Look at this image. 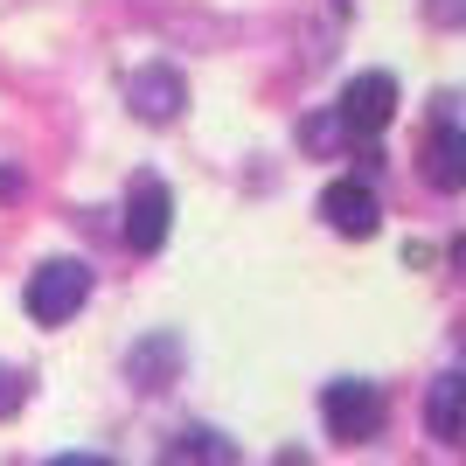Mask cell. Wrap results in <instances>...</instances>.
Wrapping results in <instances>:
<instances>
[{"mask_svg":"<svg viewBox=\"0 0 466 466\" xmlns=\"http://www.w3.org/2000/svg\"><path fill=\"white\" fill-rule=\"evenodd\" d=\"M28 313H35V328H63V320H77V307L91 299V272H84L77 258H49V265H35V279H28Z\"/></svg>","mask_w":466,"mask_h":466,"instance_id":"6da1fadb","label":"cell"},{"mask_svg":"<svg viewBox=\"0 0 466 466\" xmlns=\"http://www.w3.org/2000/svg\"><path fill=\"white\" fill-rule=\"evenodd\" d=\"M320 418H328V439H341V446H362V439H376V431H383V390H376V383H355V376H341V383L320 390Z\"/></svg>","mask_w":466,"mask_h":466,"instance_id":"7a4b0ae2","label":"cell"},{"mask_svg":"<svg viewBox=\"0 0 466 466\" xmlns=\"http://www.w3.org/2000/svg\"><path fill=\"white\" fill-rule=\"evenodd\" d=\"M167 223H175V195H167V181H160V175H133V181H126V244H133L139 258L160 251V244H167Z\"/></svg>","mask_w":466,"mask_h":466,"instance_id":"3957f363","label":"cell"},{"mask_svg":"<svg viewBox=\"0 0 466 466\" xmlns=\"http://www.w3.org/2000/svg\"><path fill=\"white\" fill-rule=\"evenodd\" d=\"M334 112L349 118L355 139H376L390 118H397V77H390V70H362V77H349V91H341Z\"/></svg>","mask_w":466,"mask_h":466,"instance_id":"277c9868","label":"cell"},{"mask_svg":"<svg viewBox=\"0 0 466 466\" xmlns=\"http://www.w3.org/2000/svg\"><path fill=\"white\" fill-rule=\"evenodd\" d=\"M126 105H133V118H147V126H175L181 105H188V84H181L167 63H147V70H133V84H126Z\"/></svg>","mask_w":466,"mask_h":466,"instance_id":"5b68a950","label":"cell"},{"mask_svg":"<svg viewBox=\"0 0 466 466\" xmlns=\"http://www.w3.org/2000/svg\"><path fill=\"white\" fill-rule=\"evenodd\" d=\"M320 216H328L341 237H376L383 230V202H376L370 181H328V188H320Z\"/></svg>","mask_w":466,"mask_h":466,"instance_id":"8992f818","label":"cell"},{"mask_svg":"<svg viewBox=\"0 0 466 466\" xmlns=\"http://www.w3.org/2000/svg\"><path fill=\"white\" fill-rule=\"evenodd\" d=\"M418 167H425V181L439 195H460L466 188V133L460 126H431L418 139Z\"/></svg>","mask_w":466,"mask_h":466,"instance_id":"52a82bcc","label":"cell"},{"mask_svg":"<svg viewBox=\"0 0 466 466\" xmlns=\"http://www.w3.org/2000/svg\"><path fill=\"white\" fill-rule=\"evenodd\" d=\"M425 431L439 446H466V376H439L425 390Z\"/></svg>","mask_w":466,"mask_h":466,"instance_id":"ba28073f","label":"cell"},{"mask_svg":"<svg viewBox=\"0 0 466 466\" xmlns=\"http://www.w3.org/2000/svg\"><path fill=\"white\" fill-rule=\"evenodd\" d=\"M175 370H181V349H175V341H154V349H133V376H139L147 390H167V376H175Z\"/></svg>","mask_w":466,"mask_h":466,"instance_id":"9c48e42d","label":"cell"},{"mask_svg":"<svg viewBox=\"0 0 466 466\" xmlns=\"http://www.w3.org/2000/svg\"><path fill=\"white\" fill-rule=\"evenodd\" d=\"M341 139H355L341 112H320V118H307V126H299V147H307V154H328V147H341Z\"/></svg>","mask_w":466,"mask_h":466,"instance_id":"30bf717a","label":"cell"},{"mask_svg":"<svg viewBox=\"0 0 466 466\" xmlns=\"http://www.w3.org/2000/svg\"><path fill=\"white\" fill-rule=\"evenodd\" d=\"M167 460H237V446H223L216 431H181L167 446Z\"/></svg>","mask_w":466,"mask_h":466,"instance_id":"8fae6325","label":"cell"},{"mask_svg":"<svg viewBox=\"0 0 466 466\" xmlns=\"http://www.w3.org/2000/svg\"><path fill=\"white\" fill-rule=\"evenodd\" d=\"M21 404H28V383H21V370H7V362H0V418H15Z\"/></svg>","mask_w":466,"mask_h":466,"instance_id":"7c38bea8","label":"cell"},{"mask_svg":"<svg viewBox=\"0 0 466 466\" xmlns=\"http://www.w3.org/2000/svg\"><path fill=\"white\" fill-rule=\"evenodd\" d=\"M460 15H466L460 0H431V21H460Z\"/></svg>","mask_w":466,"mask_h":466,"instance_id":"4fadbf2b","label":"cell"},{"mask_svg":"<svg viewBox=\"0 0 466 466\" xmlns=\"http://www.w3.org/2000/svg\"><path fill=\"white\" fill-rule=\"evenodd\" d=\"M15 195H21V175H15V167H0V202H15Z\"/></svg>","mask_w":466,"mask_h":466,"instance_id":"5bb4252c","label":"cell"},{"mask_svg":"<svg viewBox=\"0 0 466 466\" xmlns=\"http://www.w3.org/2000/svg\"><path fill=\"white\" fill-rule=\"evenodd\" d=\"M452 265H460V272H466V237H460V244H452Z\"/></svg>","mask_w":466,"mask_h":466,"instance_id":"9a60e30c","label":"cell"}]
</instances>
